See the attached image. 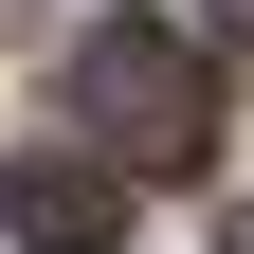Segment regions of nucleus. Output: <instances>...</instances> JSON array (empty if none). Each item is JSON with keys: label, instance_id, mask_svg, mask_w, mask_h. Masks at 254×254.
Returning <instances> with one entry per match:
<instances>
[{"label": "nucleus", "instance_id": "obj_3", "mask_svg": "<svg viewBox=\"0 0 254 254\" xmlns=\"http://www.w3.org/2000/svg\"><path fill=\"white\" fill-rule=\"evenodd\" d=\"M200 18H218V37H236V55H254V0H200Z\"/></svg>", "mask_w": 254, "mask_h": 254}, {"label": "nucleus", "instance_id": "obj_2", "mask_svg": "<svg viewBox=\"0 0 254 254\" xmlns=\"http://www.w3.org/2000/svg\"><path fill=\"white\" fill-rule=\"evenodd\" d=\"M0 218H18V254H109V236H127V182L73 164V145H37V164L0 182Z\"/></svg>", "mask_w": 254, "mask_h": 254}, {"label": "nucleus", "instance_id": "obj_1", "mask_svg": "<svg viewBox=\"0 0 254 254\" xmlns=\"http://www.w3.org/2000/svg\"><path fill=\"white\" fill-rule=\"evenodd\" d=\"M73 109L91 127H109V164H200V55H182L164 37V18H91V37H73Z\"/></svg>", "mask_w": 254, "mask_h": 254}]
</instances>
